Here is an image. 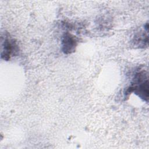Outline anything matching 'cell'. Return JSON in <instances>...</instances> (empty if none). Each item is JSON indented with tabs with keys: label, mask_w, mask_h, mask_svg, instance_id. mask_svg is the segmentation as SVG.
<instances>
[{
	"label": "cell",
	"mask_w": 149,
	"mask_h": 149,
	"mask_svg": "<svg viewBox=\"0 0 149 149\" xmlns=\"http://www.w3.org/2000/svg\"><path fill=\"white\" fill-rule=\"evenodd\" d=\"M3 49L1 53V56L5 60H8L10 58V56L15 50V45L12 43L9 39L5 40L3 44L2 45Z\"/></svg>",
	"instance_id": "obj_3"
},
{
	"label": "cell",
	"mask_w": 149,
	"mask_h": 149,
	"mask_svg": "<svg viewBox=\"0 0 149 149\" xmlns=\"http://www.w3.org/2000/svg\"><path fill=\"white\" fill-rule=\"evenodd\" d=\"M134 92L140 98L147 102L148 99V81L144 72H138L135 74L133 82L127 88L126 94Z\"/></svg>",
	"instance_id": "obj_1"
},
{
	"label": "cell",
	"mask_w": 149,
	"mask_h": 149,
	"mask_svg": "<svg viewBox=\"0 0 149 149\" xmlns=\"http://www.w3.org/2000/svg\"><path fill=\"white\" fill-rule=\"evenodd\" d=\"M76 45V41L74 37L70 34H66L62 40V49L64 53L69 54L73 52Z\"/></svg>",
	"instance_id": "obj_2"
}]
</instances>
